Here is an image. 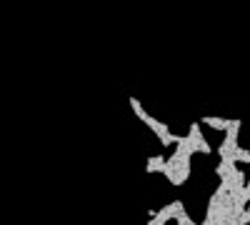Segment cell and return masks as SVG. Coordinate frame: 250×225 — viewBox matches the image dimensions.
I'll use <instances>...</instances> for the list:
<instances>
[{"label": "cell", "mask_w": 250, "mask_h": 225, "mask_svg": "<svg viewBox=\"0 0 250 225\" xmlns=\"http://www.w3.org/2000/svg\"><path fill=\"white\" fill-rule=\"evenodd\" d=\"M195 153V145H193V140L190 135H178V143H175V150L173 155L168 158V163H165V170L163 175L170 180V185L180 188L185 185V180L190 178V158Z\"/></svg>", "instance_id": "6da1fadb"}, {"label": "cell", "mask_w": 250, "mask_h": 225, "mask_svg": "<svg viewBox=\"0 0 250 225\" xmlns=\"http://www.w3.org/2000/svg\"><path fill=\"white\" fill-rule=\"evenodd\" d=\"M128 103H130V110L135 113V118H140V120L145 123V125H148V128L155 133V138L160 140V145H163V148H175L178 135H175V133H170V128L165 125V123H160L158 118H153L148 110L143 108V103H140L138 98H133V95H130V100H128Z\"/></svg>", "instance_id": "7a4b0ae2"}, {"label": "cell", "mask_w": 250, "mask_h": 225, "mask_svg": "<svg viewBox=\"0 0 250 225\" xmlns=\"http://www.w3.org/2000/svg\"><path fill=\"white\" fill-rule=\"evenodd\" d=\"M183 205H185L183 200H173V203H168V205H163L158 213H150V225H165V223H170Z\"/></svg>", "instance_id": "277c9868"}, {"label": "cell", "mask_w": 250, "mask_h": 225, "mask_svg": "<svg viewBox=\"0 0 250 225\" xmlns=\"http://www.w3.org/2000/svg\"><path fill=\"white\" fill-rule=\"evenodd\" d=\"M200 125H208L210 130H220V133H225V130H228V125H230V118L205 115V118H200Z\"/></svg>", "instance_id": "8992f818"}, {"label": "cell", "mask_w": 250, "mask_h": 225, "mask_svg": "<svg viewBox=\"0 0 250 225\" xmlns=\"http://www.w3.org/2000/svg\"><path fill=\"white\" fill-rule=\"evenodd\" d=\"M173 223H178V225H195V220H193L190 215H188V213H185V205H183V208H180V210L175 213V218H173Z\"/></svg>", "instance_id": "ba28073f"}, {"label": "cell", "mask_w": 250, "mask_h": 225, "mask_svg": "<svg viewBox=\"0 0 250 225\" xmlns=\"http://www.w3.org/2000/svg\"><path fill=\"white\" fill-rule=\"evenodd\" d=\"M165 163H168V158H165V155H150L148 163H145V170H148V173H163L165 170Z\"/></svg>", "instance_id": "52a82bcc"}, {"label": "cell", "mask_w": 250, "mask_h": 225, "mask_svg": "<svg viewBox=\"0 0 250 225\" xmlns=\"http://www.w3.org/2000/svg\"><path fill=\"white\" fill-rule=\"evenodd\" d=\"M188 135H190L193 145H195V153H203V155H210V153H213L210 143H208V140H205V135H203L200 123H190V130H188Z\"/></svg>", "instance_id": "5b68a950"}, {"label": "cell", "mask_w": 250, "mask_h": 225, "mask_svg": "<svg viewBox=\"0 0 250 225\" xmlns=\"http://www.w3.org/2000/svg\"><path fill=\"white\" fill-rule=\"evenodd\" d=\"M240 128H243V120L233 118L230 125H228V130H225L223 143L218 145V158H220V160H233V163H238V148H240L238 135H240Z\"/></svg>", "instance_id": "3957f363"}]
</instances>
